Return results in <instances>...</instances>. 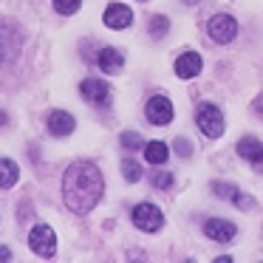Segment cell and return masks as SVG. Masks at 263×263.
<instances>
[{"mask_svg": "<svg viewBox=\"0 0 263 263\" xmlns=\"http://www.w3.org/2000/svg\"><path fill=\"white\" fill-rule=\"evenodd\" d=\"M105 193V178L93 161H77L63 176V201L71 212H91Z\"/></svg>", "mask_w": 263, "mask_h": 263, "instance_id": "cell-1", "label": "cell"}, {"mask_svg": "<svg viewBox=\"0 0 263 263\" xmlns=\"http://www.w3.org/2000/svg\"><path fill=\"white\" fill-rule=\"evenodd\" d=\"M29 249L34 252L37 257H46V260L57 255V235H54V229L48 227V223H37V227L31 229Z\"/></svg>", "mask_w": 263, "mask_h": 263, "instance_id": "cell-2", "label": "cell"}, {"mask_svg": "<svg viewBox=\"0 0 263 263\" xmlns=\"http://www.w3.org/2000/svg\"><path fill=\"white\" fill-rule=\"evenodd\" d=\"M195 122H198L201 133L210 139H221L223 136V114L215 108L212 102H204L195 114Z\"/></svg>", "mask_w": 263, "mask_h": 263, "instance_id": "cell-3", "label": "cell"}, {"mask_svg": "<svg viewBox=\"0 0 263 263\" xmlns=\"http://www.w3.org/2000/svg\"><path fill=\"white\" fill-rule=\"evenodd\" d=\"M130 218H133V223H136L142 232H159V229L164 227V215H161V210L156 204H150V201L133 206Z\"/></svg>", "mask_w": 263, "mask_h": 263, "instance_id": "cell-4", "label": "cell"}, {"mask_svg": "<svg viewBox=\"0 0 263 263\" xmlns=\"http://www.w3.org/2000/svg\"><path fill=\"white\" fill-rule=\"evenodd\" d=\"M206 31H210V40H215V43H232L235 34H238V23L229 14H215L206 23Z\"/></svg>", "mask_w": 263, "mask_h": 263, "instance_id": "cell-5", "label": "cell"}, {"mask_svg": "<svg viewBox=\"0 0 263 263\" xmlns=\"http://www.w3.org/2000/svg\"><path fill=\"white\" fill-rule=\"evenodd\" d=\"M173 102L167 97H150L147 105H144V116H147V122H153V125H167V122H173Z\"/></svg>", "mask_w": 263, "mask_h": 263, "instance_id": "cell-6", "label": "cell"}, {"mask_svg": "<svg viewBox=\"0 0 263 263\" xmlns=\"http://www.w3.org/2000/svg\"><path fill=\"white\" fill-rule=\"evenodd\" d=\"M80 93H82V99H88L91 105H99V108L110 105V85L105 80H97V77H91V80L82 82Z\"/></svg>", "mask_w": 263, "mask_h": 263, "instance_id": "cell-7", "label": "cell"}, {"mask_svg": "<svg viewBox=\"0 0 263 263\" xmlns=\"http://www.w3.org/2000/svg\"><path fill=\"white\" fill-rule=\"evenodd\" d=\"M238 156L246 159L257 173H263V142H257L255 136H243L238 142Z\"/></svg>", "mask_w": 263, "mask_h": 263, "instance_id": "cell-8", "label": "cell"}, {"mask_svg": "<svg viewBox=\"0 0 263 263\" xmlns=\"http://www.w3.org/2000/svg\"><path fill=\"white\" fill-rule=\"evenodd\" d=\"M204 235H206L210 240H218V243H229V240L238 235V229H235V223H229V221L210 218V221L204 223Z\"/></svg>", "mask_w": 263, "mask_h": 263, "instance_id": "cell-9", "label": "cell"}, {"mask_svg": "<svg viewBox=\"0 0 263 263\" xmlns=\"http://www.w3.org/2000/svg\"><path fill=\"white\" fill-rule=\"evenodd\" d=\"M74 127H77V122H74V116H71L68 110H54V114L48 116V133H51V136H57V139L71 136V133H74Z\"/></svg>", "mask_w": 263, "mask_h": 263, "instance_id": "cell-10", "label": "cell"}, {"mask_svg": "<svg viewBox=\"0 0 263 263\" xmlns=\"http://www.w3.org/2000/svg\"><path fill=\"white\" fill-rule=\"evenodd\" d=\"M105 26L108 29H127V26L133 23V12L127 6H122V3H110L108 9H105Z\"/></svg>", "mask_w": 263, "mask_h": 263, "instance_id": "cell-11", "label": "cell"}, {"mask_svg": "<svg viewBox=\"0 0 263 263\" xmlns=\"http://www.w3.org/2000/svg\"><path fill=\"white\" fill-rule=\"evenodd\" d=\"M97 65L105 71V74H119L122 65H125V54L119 51V48H99L97 54Z\"/></svg>", "mask_w": 263, "mask_h": 263, "instance_id": "cell-12", "label": "cell"}, {"mask_svg": "<svg viewBox=\"0 0 263 263\" xmlns=\"http://www.w3.org/2000/svg\"><path fill=\"white\" fill-rule=\"evenodd\" d=\"M201 54H195V51H184L181 57L176 60V74L181 77V80H193V77H198L201 74Z\"/></svg>", "mask_w": 263, "mask_h": 263, "instance_id": "cell-13", "label": "cell"}, {"mask_svg": "<svg viewBox=\"0 0 263 263\" xmlns=\"http://www.w3.org/2000/svg\"><path fill=\"white\" fill-rule=\"evenodd\" d=\"M14 54H17V34L12 31V26L0 23V65L9 63Z\"/></svg>", "mask_w": 263, "mask_h": 263, "instance_id": "cell-14", "label": "cell"}, {"mask_svg": "<svg viewBox=\"0 0 263 263\" xmlns=\"http://www.w3.org/2000/svg\"><path fill=\"white\" fill-rule=\"evenodd\" d=\"M17 178H20L17 164H14L12 159H0V190L14 187V184H17Z\"/></svg>", "mask_w": 263, "mask_h": 263, "instance_id": "cell-15", "label": "cell"}, {"mask_svg": "<svg viewBox=\"0 0 263 263\" xmlns=\"http://www.w3.org/2000/svg\"><path fill=\"white\" fill-rule=\"evenodd\" d=\"M144 159H147L150 164H164V161L170 159V147H167L164 142H147L144 144Z\"/></svg>", "mask_w": 263, "mask_h": 263, "instance_id": "cell-16", "label": "cell"}, {"mask_svg": "<svg viewBox=\"0 0 263 263\" xmlns=\"http://www.w3.org/2000/svg\"><path fill=\"white\" fill-rule=\"evenodd\" d=\"M147 31H150V37H153V40H161V37L170 31V20H167L164 14H153V17H150V23H147Z\"/></svg>", "mask_w": 263, "mask_h": 263, "instance_id": "cell-17", "label": "cell"}, {"mask_svg": "<svg viewBox=\"0 0 263 263\" xmlns=\"http://www.w3.org/2000/svg\"><path fill=\"white\" fill-rule=\"evenodd\" d=\"M122 176H125V181H139V178H142V167L136 164V161H125V164H122Z\"/></svg>", "mask_w": 263, "mask_h": 263, "instance_id": "cell-18", "label": "cell"}, {"mask_svg": "<svg viewBox=\"0 0 263 263\" xmlns=\"http://www.w3.org/2000/svg\"><path fill=\"white\" fill-rule=\"evenodd\" d=\"M119 142H122V147H127V150H136V147H142V136H139V133L136 130H127V133H122V139H119Z\"/></svg>", "mask_w": 263, "mask_h": 263, "instance_id": "cell-19", "label": "cell"}, {"mask_svg": "<svg viewBox=\"0 0 263 263\" xmlns=\"http://www.w3.org/2000/svg\"><path fill=\"white\" fill-rule=\"evenodd\" d=\"M80 6H82V0H54V9L60 14H74Z\"/></svg>", "mask_w": 263, "mask_h": 263, "instance_id": "cell-20", "label": "cell"}, {"mask_svg": "<svg viewBox=\"0 0 263 263\" xmlns=\"http://www.w3.org/2000/svg\"><path fill=\"white\" fill-rule=\"evenodd\" d=\"M153 187L156 190H170L173 187V173H156V176H153Z\"/></svg>", "mask_w": 263, "mask_h": 263, "instance_id": "cell-21", "label": "cell"}, {"mask_svg": "<svg viewBox=\"0 0 263 263\" xmlns=\"http://www.w3.org/2000/svg\"><path fill=\"white\" fill-rule=\"evenodd\" d=\"M229 201H232L235 206H243V210H252V206H255V201H252L249 195L238 193V190H235V193H232V198H229Z\"/></svg>", "mask_w": 263, "mask_h": 263, "instance_id": "cell-22", "label": "cell"}, {"mask_svg": "<svg viewBox=\"0 0 263 263\" xmlns=\"http://www.w3.org/2000/svg\"><path fill=\"white\" fill-rule=\"evenodd\" d=\"M212 193L221 195V198H232L235 187H232V184H212Z\"/></svg>", "mask_w": 263, "mask_h": 263, "instance_id": "cell-23", "label": "cell"}, {"mask_svg": "<svg viewBox=\"0 0 263 263\" xmlns=\"http://www.w3.org/2000/svg\"><path fill=\"white\" fill-rule=\"evenodd\" d=\"M176 153H178V156H184V159H187V156L193 153V147H190L187 139H176Z\"/></svg>", "mask_w": 263, "mask_h": 263, "instance_id": "cell-24", "label": "cell"}, {"mask_svg": "<svg viewBox=\"0 0 263 263\" xmlns=\"http://www.w3.org/2000/svg\"><path fill=\"white\" fill-rule=\"evenodd\" d=\"M12 260V252H9V246H0V263Z\"/></svg>", "mask_w": 263, "mask_h": 263, "instance_id": "cell-25", "label": "cell"}, {"mask_svg": "<svg viewBox=\"0 0 263 263\" xmlns=\"http://www.w3.org/2000/svg\"><path fill=\"white\" fill-rule=\"evenodd\" d=\"M252 108H255V114H260V116H263V97H257V99H255V105H252Z\"/></svg>", "mask_w": 263, "mask_h": 263, "instance_id": "cell-26", "label": "cell"}, {"mask_svg": "<svg viewBox=\"0 0 263 263\" xmlns=\"http://www.w3.org/2000/svg\"><path fill=\"white\" fill-rule=\"evenodd\" d=\"M6 125V114H3V110H0V127Z\"/></svg>", "mask_w": 263, "mask_h": 263, "instance_id": "cell-27", "label": "cell"}, {"mask_svg": "<svg viewBox=\"0 0 263 263\" xmlns=\"http://www.w3.org/2000/svg\"><path fill=\"white\" fill-rule=\"evenodd\" d=\"M184 3H187V6H195V3H201V0H184Z\"/></svg>", "mask_w": 263, "mask_h": 263, "instance_id": "cell-28", "label": "cell"}]
</instances>
